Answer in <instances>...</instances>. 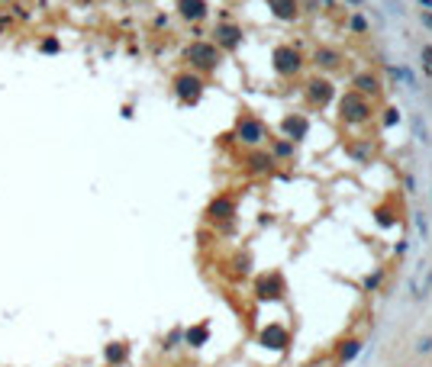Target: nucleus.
<instances>
[{
	"instance_id": "obj_1",
	"label": "nucleus",
	"mask_w": 432,
	"mask_h": 367,
	"mask_svg": "<svg viewBox=\"0 0 432 367\" xmlns=\"http://www.w3.org/2000/svg\"><path fill=\"white\" fill-rule=\"evenodd\" d=\"M339 106H342V119L345 122H361V119H368V113H371L368 100L361 97V93H355V91H348Z\"/></svg>"
},
{
	"instance_id": "obj_2",
	"label": "nucleus",
	"mask_w": 432,
	"mask_h": 367,
	"mask_svg": "<svg viewBox=\"0 0 432 367\" xmlns=\"http://www.w3.org/2000/svg\"><path fill=\"white\" fill-rule=\"evenodd\" d=\"M174 91H177V97H181L184 103H197L200 93H203V81L197 78V74H181V78L174 81Z\"/></svg>"
},
{
	"instance_id": "obj_3",
	"label": "nucleus",
	"mask_w": 432,
	"mask_h": 367,
	"mask_svg": "<svg viewBox=\"0 0 432 367\" xmlns=\"http://www.w3.org/2000/svg\"><path fill=\"white\" fill-rule=\"evenodd\" d=\"M187 61H194L197 68H216V61H219V52H216V45H207V42H194L187 49Z\"/></svg>"
},
{
	"instance_id": "obj_4",
	"label": "nucleus",
	"mask_w": 432,
	"mask_h": 367,
	"mask_svg": "<svg viewBox=\"0 0 432 367\" xmlns=\"http://www.w3.org/2000/svg\"><path fill=\"white\" fill-rule=\"evenodd\" d=\"M236 135L245 142V145H258V142H265V122L252 119V116H242L236 126Z\"/></svg>"
},
{
	"instance_id": "obj_5",
	"label": "nucleus",
	"mask_w": 432,
	"mask_h": 367,
	"mask_svg": "<svg viewBox=\"0 0 432 367\" xmlns=\"http://www.w3.org/2000/svg\"><path fill=\"white\" fill-rule=\"evenodd\" d=\"M297 68H300L297 49H290V45H281V49H274V71H278V74H293Z\"/></svg>"
},
{
	"instance_id": "obj_6",
	"label": "nucleus",
	"mask_w": 432,
	"mask_h": 367,
	"mask_svg": "<svg viewBox=\"0 0 432 367\" xmlns=\"http://www.w3.org/2000/svg\"><path fill=\"white\" fill-rule=\"evenodd\" d=\"M216 42L223 45V49H236V45L242 42V29H239V26H219V29H216Z\"/></svg>"
},
{
	"instance_id": "obj_7",
	"label": "nucleus",
	"mask_w": 432,
	"mask_h": 367,
	"mask_svg": "<svg viewBox=\"0 0 432 367\" xmlns=\"http://www.w3.org/2000/svg\"><path fill=\"white\" fill-rule=\"evenodd\" d=\"M177 10L184 19H203L207 16V3L203 0H177Z\"/></svg>"
},
{
	"instance_id": "obj_8",
	"label": "nucleus",
	"mask_w": 432,
	"mask_h": 367,
	"mask_svg": "<svg viewBox=\"0 0 432 367\" xmlns=\"http://www.w3.org/2000/svg\"><path fill=\"white\" fill-rule=\"evenodd\" d=\"M329 97H332V84H329V81H310V100L313 103L323 106Z\"/></svg>"
},
{
	"instance_id": "obj_9",
	"label": "nucleus",
	"mask_w": 432,
	"mask_h": 367,
	"mask_svg": "<svg viewBox=\"0 0 432 367\" xmlns=\"http://www.w3.org/2000/svg\"><path fill=\"white\" fill-rule=\"evenodd\" d=\"M262 342L271 345V348H284V345H287V332L281 329V325H268V329L262 332Z\"/></svg>"
},
{
	"instance_id": "obj_10",
	"label": "nucleus",
	"mask_w": 432,
	"mask_h": 367,
	"mask_svg": "<svg viewBox=\"0 0 432 367\" xmlns=\"http://www.w3.org/2000/svg\"><path fill=\"white\" fill-rule=\"evenodd\" d=\"M306 129H310V122H306L303 116H287L284 119V132L290 135V139H303Z\"/></svg>"
},
{
	"instance_id": "obj_11",
	"label": "nucleus",
	"mask_w": 432,
	"mask_h": 367,
	"mask_svg": "<svg viewBox=\"0 0 432 367\" xmlns=\"http://www.w3.org/2000/svg\"><path fill=\"white\" fill-rule=\"evenodd\" d=\"M268 3H271V10H274L278 19H293L297 16V0H268Z\"/></svg>"
},
{
	"instance_id": "obj_12",
	"label": "nucleus",
	"mask_w": 432,
	"mask_h": 367,
	"mask_svg": "<svg viewBox=\"0 0 432 367\" xmlns=\"http://www.w3.org/2000/svg\"><path fill=\"white\" fill-rule=\"evenodd\" d=\"M126 355H129V348L123 342H113V345H107V348H104L107 364H123V361H126Z\"/></svg>"
},
{
	"instance_id": "obj_13",
	"label": "nucleus",
	"mask_w": 432,
	"mask_h": 367,
	"mask_svg": "<svg viewBox=\"0 0 432 367\" xmlns=\"http://www.w3.org/2000/svg\"><path fill=\"white\" fill-rule=\"evenodd\" d=\"M210 216H213V219H229L232 216V200H226V196L213 200L210 203Z\"/></svg>"
},
{
	"instance_id": "obj_14",
	"label": "nucleus",
	"mask_w": 432,
	"mask_h": 367,
	"mask_svg": "<svg viewBox=\"0 0 432 367\" xmlns=\"http://www.w3.org/2000/svg\"><path fill=\"white\" fill-rule=\"evenodd\" d=\"M258 296H265V300H268V296H271V300H274V296H281V277L274 274L271 280L265 277V280L258 283Z\"/></svg>"
},
{
	"instance_id": "obj_15",
	"label": "nucleus",
	"mask_w": 432,
	"mask_h": 367,
	"mask_svg": "<svg viewBox=\"0 0 432 367\" xmlns=\"http://www.w3.org/2000/svg\"><path fill=\"white\" fill-rule=\"evenodd\" d=\"M355 87H358L355 93H361V97H365V93H378V78H374V74H358V78H355Z\"/></svg>"
},
{
	"instance_id": "obj_16",
	"label": "nucleus",
	"mask_w": 432,
	"mask_h": 367,
	"mask_svg": "<svg viewBox=\"0 0 432 367\" xmlns=\"http://www.w3.org/2000/svg\"><path fill=\"white\" fill-rule=\"evenodd\" d=\"M339 52H332V49H316V65H323V68H339Z\"/></svg>"
},
{
	"instance_id": "obj_17",
	"label": "nucleus",
	"mask_w": 432,
	"mask_h": 367,
	"mask_svg": "<svg viewBox=\"0 0 432 367\" xmlns=\"http://www.w3.org/2000/svg\"><path fill=\"white\" fill-rule=\"evenodd\" d=\"M207 338H210V329H207V325H197V329L187 332V345H194V348H200Z\"/></svg>"
},
{
	"instance_id": "obj_18",
	"label": "nucleus",
	"mask_w": 432,
	"mask_h": 367,
	"mask_svg": "<svg viewBox=\"0 0 432 367\" xmlns=\"http://www.w3.org/2000/svg\"><path fill=\"white\" fill-rule=\"evenodd\" d=\"M249 165H252V171H268V168H271V155H252Z\"/></svg>"
},
{
	"instance_id": "obj_19",
	"label": "nucleus",
	"mask_w": 432,
	"mask_h": 367,
	"mask_svg": "<svg viewBox=\"0 0 432 367\" xmlns=\"http://www.w3.org/2000/svg\"><path fill=\"white\" fill-rule=\"evenodd\" d=\"M358 351H361V345H358V342H348L345 348H342V358H345V361H352V358L358 355Z\"/></svg>"
},
{
	"instance_id": "obj_20",
	"label": "nucleus",
	"mask_w": 432,
	"mask_h": 367,
	"mask_svg": "<svg viewBox=\"0 0 432 367\" xmlns=\"http://www.w3.org/2000/svg\"><path fill=\"white\" fill-rule=\"evenodd\" d=\"M274 152H278L281 158H287V155L293 152V145H290V142H278V145H274Z\"/></svg>"
},
{
	"instance_id": "obj_21",
	"label": "nucleus",
	"mask_w": 432,
	"mask_h": 367,
	"mask_svg": "<svg viewBox=\"0 0 432 367\" xmlns=\"http://www.w3.org/2000/svg\"><path fill=\"white\" fill-rule=\"evenodd\" d=\"M384 113H387V116H384V126H394V122L400 119V113H397V110H384Z\"/></svg>"
},
{
	"instance_id": "obj_22",
	"label": "nucleus",
	"mask_w": 432,
	"mask_h": 367,
	"mask_svg": "<svg viewBox=\"0 0 432 367\" xmlns=\"http://www.w3.org/2000/svg\"><path fill=\"white\" fill-rule=\"evenodd\" d=\"M378 283H381V271H378V274H371V277H368V280H365V287H368V290H374Z\"/></svg>"
},
{
	"instance_id": "obj_23",
	"label": "nucleus",
	"mask_w": 432,
	"mask_h": 367,
	"mask_svg": "<svg viewBox=\"0 0 432 367\" xmlns=\"http://www.w3.org/2000/svg\"><path fill=\"white\" fill-rule=\"evenodd\" d=\"M352 29H355V32H365V19H361V16H352Z\"/></svg>"
},
{
	"instance_id": "obj_24",
	"label": "nucleus",
	"mask_w": 432,
	"mask_h": 367,
	"mask_svg": "<svg viewBox=\"0 0 432 367\" xmlns=\"http://www.w3.org/2000/svg\"><path fill=\"white\" fill-rule=\"evenodd\" d=\"M42 52H58V42H55V39H45V42H42Z\"/></svg>"
},
{
	"instance_id": "obj_25",
	"label": "nucleus",
	"mask_w": 432,
	"mask_h": 367,
	"mask_svg": "<svg viewBox=\"0 0 432 367\" xmlns=\"http://www.w3.org/2000/svg\"><path fill=\"white\" fill-rule=\"evenodd\" d=\"M378 222H381V226H390L394 219H390V213H387V209H381V213H378Z\"/></svg>"
},
{
	"instance_id": "obj_26",
	"label": "nucleus",
	"mask_w": 432,
	"mask_h": 367,
	"mask_svg": "<svg viewBox=\"0 0 432 367\" xmlns=\"http://www.w3.org/2000/svg\"><path fill=\"white\" fill-rule=\"evenodd\" d=\"M413 129H416V135H420V139H426V126H423L420 119H413Z\"/></svg>"
},
{
	"instance_id": "obj_27",
	"label": "nucleus",
	"mask_w": 432,
	"mask_h": 367,
	"mask_svg": "<svg viewBox=\"0 0 432 367\" xmlns=\"http://www.w3.org/2000/svg\"><path fill=\"white\" fill-rule=\"evenodd\" d=\"M423 58H426V65L432 68V45H423Z\"/></svg>"
}]
</instances>
